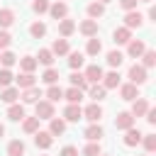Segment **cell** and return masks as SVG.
<instances>
[{"label":"cell","instance_id":"6da1fadb","mask_svg":"<svg viewBox=\"0 0 156 156\" xmlns=\"http://www.w3.org/2000/svg\"><path fill=\"white\" fill-rule=\"evenodd\" d=\"M127 78H129V83H134V85H141V83H146V68L141 66V63H134L132 68H129V73H127Z\"/></svg>","mask_w":156,"mask_h":156},{"label":"cell","instance_id":"7a4b0ae2","mask_svg":"<svg viewBox=\"0 0 156 156\" xmlns=\"http://www.w3.org/2000/svg\"><path fill=\"white\" fill-rule=\"evenodd\" d=\"M34 110H37L34 117H39V119H51L54 117V102H49V100H37Z\"/></svg>","mask_w":156,"mask_h":156},{"label":"cell","instance_id":"3957f363","mask_svg":"<svg viewBox=\"0 0 156 156\" xmlns=\"http://www.w3.org/2000/svg\"><path fill=\"white\" fill-rule=\"evenodd\" d=\"M141 24H144V15H141V12L129 10V12L124 15V27H127V29H139Z\"/></svg>","mask_w":156,"mask_h":156},{"label":"cell","instance_id":"277c9868","mask_svg":"<svg viewBox=\"0 0 156 156\" xmlns=\"http://www.w3.org/2000/svg\"><path fill=\"white\" fill-rule=\"evenodd\" d=\"M83 117L88 119V122H93V124H98L100 122V117H102V107L98 105V102H90L85 110H83Z\"/></svg>","mask_w":156,"mask_h":156},{"label":"cell","instance_id":"5b68a950","mask_svg":"<svg viewBox=\"0 0 156 156\" xmlns=\"http://www.w3.org/2000/svg\"><path fill=\"white\" fill-rule=\"evenodd\" d=\"M119 95H122V100H136L139 98V85H134V83H124V85H119Z\"/></svg>","mask_w":156,"mask_h":156},{"label":"cell","instance_id":"8992f818","mask_svg":"<svg viewBox=\"0 0 156 156\" xmlns=\"http://www.w3.org/2000/svg\"><path fill=\"white\" fill-rule=\"evenodd\" d=\"M132 102H134V105H132V112H129L132 117H144V115H146V110L151 107L146 98H136V100H132Z\"/></svg>","mask_w":156,"mask_h":156},{"label":"cell","instance_id":"52a82bcc","mask_svg":"<svg viewBox=\"0 0 156 156\" xmlns=\"http://www.w3.org/2000/svg\"><path fill=\"white\" fill-rule=\"evenodd\" d=\"M78 119H83L80 105H66V110H63V122H78Z\"/></svg>","mask_w":156,"mask_h":156},{"label":"cell","instance_id":"ba28073f","mask_svg":"<svg viewBox=\"0 0 156 156\" xmlns=\"http://www.w3.org/2000/svg\"><path fill=\"white\" fill-rule=\"evenodd\" d=\"M115 127H117V129H122V132H127V129H132V127H134V117H132L129 112H119V115L115 117Z\"/></svg>","mask_w":156,"mask_h":156},{"label":"cell","instance_id":"9c48e42d","mask_svg":"<svg viewBox=\"0 0 156 156\" xmlns=\"http://www.w3.org/2000/svg\"><path fill=\"white\" fill-rule=\"evenodd\" d=\"M144 51H146V44H144L141 39H132V41L127 44V54H129L132 58H139Z\"/></svg>","mask_w":156,"mask_h":156},{"label":"cell","instance_id":"30bf717a","mask_svg":"<svg viewBox=\"0 0 156 156\" xmlns=\"http://www.w3.org/2000/svg\"><path fill=\"white\" fill-rule=\"evenodd\" d=\"M83 76H85V80H88V83H98V80H102V68H100L98 63H90V66L85 68V73H83Z\"/></svg>","mask_w":156,"mask_h":156},{"label":"cell","instance_id":"8fae6325","mask_svg":"<svg viewBox=\"0 0 156 156\" xmlns=\"http://www.w3.org/2000/svg\"><path fill=\"white\" fill-rule=\"evenodd\" d=\"M102 88H105V90H112V88H119V73H117V71H110V73H102Z\"/></svg>","mask_w":156,"mask_h":156},{"label":"cell","instance_id":"7c38bea8","mask_svg":"<svg viewBox=\"0 0 156 156\" xmlns=\"http://www.w3.org/2000/svg\"><path fill=\"white\" fill-rule=\"evenodd\" d=\"M34 144H37L39 149H51L54 136H51L49 132H34Z\"/></svg>","mask_w":156,"mask_h":156},{"label":"cell","instance_id":"4fadbf2b","mask_svg":"<svg viewBox=\"0 0 156 156\" xmlns=\"http://www.w3.org/2000/svg\"><path fill=\"white\" fill-rule=\"evenodd\" d=\"M49 12H51V17H54V20H58V22H61V20L68 15V5H66V2H54V5H49Z\"/></svg>","mask_w":156,"mask_h":156},{"label":"cell","instance_id":"5bb4252c","mask_svg":"<svg viewBox=\"0 0 156 156\" xmlns=\"http://www.w3.org/2000/svg\"><path fill=\"white\" fill-rule=\"evenodd\" d=\"M78 29H80V34H85V37L90 39V37L98 34V20H83Z\"/></svg>","mask_w":156,"mask_h":156},{"label":"cell","instance_id":"9a60e30c","mask_svg":"<svg viewBox=\"0 0 156 156\" xmlns=\"http://www.w3.org/2000/svg\"><path fill=\"white\" fill-rule=\"evenodd\" d=\"M141 136H144V134H141L139 129H134V127H132V129H127V132H124V139H122V141H124V146H136V144L141 141Z\"/></svg>","mask_w":156,"mask_h":156},{"label":"cell","instance_id":"2e32d148","mask_svg":"<svg viewBox=\"0 0 156 156\" xmlns=\"http://www.w3.org/2000/svg\"><path fill=\"white\" fill-rule=\"evenodd\" d=\"M73 32H76V22H73V20H68V17H63V20L58 22V34L66 39V37H71Z\"/></svg>","mask_w":156,"mask_h":156},{"label":"cell","instance_id":"e0dca14e","mask_svg":"<svg viewBox=\"0 0 156 156\" xmlns=\"http://www.w3.org/2000/svg\"><path fill=\"white\" fill-rule=\"evenodd\" d=\"M112 39H115V44H129V41H132V29L119 27V29H115Z\"/></svg>","mask_w":156,"mask_h":156},{"label":"cell","instance_id":"ac0fdd59","mask_svg":"<svg viewBox=\"0 0 156 156\" xmlns=\"http://www.w3.org/2000/svg\"><path fill=\"white\" fill-rule=\"evenodd\" d=\"M15 80H17V85H20L22 90H27V88H34V85H37V78H34V73H20Z\"/></svg>","mask_w":156,"mask_h":156},{"label":"cell","instance_id":"d6986e66","mask_svg":"<svg viewBox=\"0 0 156 156\" xmlns=\"http://www.w3.org/2000/svg\"><path fill=\"white\" fill-rule=\"evenodd\" d=\"M20 98H22V100H24L27 105H34V102H37V100L41 98V90H39L37 85H34V88H27V90H22V95H20Z\"/></svg>","mask_w":156,"mask_h":156},{"label":"cell","instance_id":"ffe728a7","mask_svg":"<svg viewBox=\"0 0 156 156\" xmlns=\"http://www.w3.org/2000/svg\"><path fill=\"white\" fill-rule=\"evenodd\" d=\"M102 134H105V132H102V127H100V124H90V127L83 132V136H85L88 141H100V139H102Z\"/></svg>","mask_w":156,"mask_h":156},{"label":"cell","instance_id":"44dd1931","mask_svg":"<svg viewBox=\"0 0 156 156\" xmlns=\"http://www.w3.org/2000/svg\"><path fill=\"white\" fill-rule=\"evenodd\" d=\"M63 98L68 100V105H78L80 100H83V90H78V88H68V90H63Z\"/></svg>","mask_w":156,"mask_h":156},{"label":"cell","instance_id":"7402d4cb","mask_svg":"<svg viewBox=\"0 0 156 156\" xmlns=\"http://www.w3.org/2000/svg\"><path fill=\"white\" fill-rule=\"evenodd\" d=\"M7 119H12V122L24 119V107H22V105H17V102H12V105L7 107Z\"/></svg>","mask_w":156,"mask_h":156},{"label":"cell","instance_id":"603a6c76","mask_svg":"<svg viewBox=\"0 0 156 156\" xmlns=\"http://www.w3.org/2000/svg\"><path fill=\"white\" fill-rule=\"evenodd\" d=\"M63 132H66V122L51 117V119H49V134H51V136H58V134H63Z\"/></svg>","mask_w":156,"mask_h":156},{"label":"cell","instance_id":"cb8c5ba5","mask_svg":"<svg viewBox=\"0 0 156 156\" xmlns=\"http://www.w3.org/2000/svg\"><path fill=\"white\" fill-rule=\"evenodd\" d=\"M7 156H24V141L22 139H12L7 144Z\"/></svg>","mask_w":156,"mask_h":156},{"label":"cell","instance_id":"d4e9b609","mask_svg":"<svg viewBox=\"0 0 156 156\" xmlns=\"http://www.w3.org/2000/svg\"><path fill=\"white\" fill-rule=\"evenodd\" d=\"M51 54H56V56H63V54H68L71 51V46H68V41L66 39H56L54 44H51V49H49Z\"/></svg>","mask_w":156,"mask_h":156},{"label":"cell","instance_id":"484cf974","mask_svg":"<svg viewBox=\"0 0 156 156\" xmlns=\"http://www.w3.org/2000/svg\"><path fill=\"white\" fill-rule=\"evenodd\" d=\"M37 66H39V63H37L34 56H22V58H20V68H22V73H34Z\"/></svg>","mask_w":156,"mask_h":156},{"label":"cell","instance_id":"4316f807","mask_svg":"<svg viewBox=\"0 0 156 156\" xmlns=\"http://www.w3.org/2000/svg\"><path fill=\"white\" fill-rule=\"evenodd\" d=\"M68 80H71V85H73V88H78V90H85V88H88V85H90V83H88V80H85V76H83V73H80V71H78V73H76V71H73V73H71V78H68Z\"/></svg>","mask_w":156,"mask_h":156},{"label":"cell","instance_id":"83f0119b","mask_svg":"<svg viewBox=\"0 0 156 156\" xmlns=\"http://www.w3.org/2000/svg\"><path fill=\"white\" fill-rule=\"evenodd\" d=\"M39 117H24L22 119V129L27 132V134H34V132H39Z\"/></svg>","mask_w":156,"mask_h":156},{"label":"cell","instance_id":"f1b7e54d","mask_svg":"<svg viewBox=\"0 0 156 156\" xmlns=\"http://www.w3.org/2000/svg\"><path fill=\"white\" fill-rule=\"evenodd\" d=\"M12 22H15V12L10 7H2L0 10V29H7Z\"/></svg>","mask_w":156,"mask_h":156},{"label":"cell","instance_id":"f546056e","mask_svg":"<svg viewBox=\"0 0 156 156\" xmlns=\"http://www.w3.org/2000/svg\"><path fill=\"white\" fill-rule=\"evenodd\" d=\"M85 63V56L80 54V51H68V66L76 71V68H80Z\"/></svg>","mask_w":156,"mask_h":156},{"label":"cell","instance_id":"4dcf8cb0","mask_svg":"<svg viewBox=\"0 0 156 156\" xmlns=\"http://www.w3.org/2000/svg\"><path fill=\"white\" fill-rule=\"evenodd\" d=\"M102 51V44H100V39L98 37H90L88 39V46H85V54H90V56H98Z\"/></svg>","mask_w":156,"mask_h":156},{"label":"cell","instance_id":"1f68e13d","mask_svg":"<svg viewBox=\"0 0 156 156\" xmlns=\"http://www.w3.org/2000/svg\"><path fill=\"white\" fill-rule=\"evenodd\" d=\"M34 58H37V63H44L46 68H51V63H54V54H51L49 49H41V51H39Z\"/></svg>","mask_w":156,"mask_h":156},{"label":"cell","instance_id":"d6a6232c","mask_svg":"<svg viewBox=\"0 0 156 156\" xmlns=\"http://www.w3.org/2000/svg\"><path fill=\"white\" fill-rule=\"evenodd\" d=\"M88 90H90V98H93V102H100V100H105V95H107V90H105L102 85H98V83H93Z\"/></svg>","mask_w":156,"mask_h":156},{"label":"cell","instance_id":"836d02e7","mask_svg":"<svg viewBox=\"0 0 156 156\" xmlns=\"http://www.w3.org/2000/svg\"><path fill=\"white\" fill-rule=\"evenodd\" d=\"M17 98H20V90H17V88H5V90L0 93V100L7 102V105H12Z\"/></svg>","mask_w":156,"mask_h":156},{"label":"cell","instance_id":"e575fe53","mask_svg":"<svg viewBox=\"0 0 156 156\" xmlns=\"http://www.w3.org/2000/svg\"><path fill=\"white\" fill-rule=\"evenodd\" d=\"M139 58H141V66H144V68H151V66H156V51H151V49H146V51H144Z\"/></svg>","mask_w":156,"mask_h":156},{"label":"cell","instance_id":"d590c367","mask_svg":"<svg viewBox=\"0 0 156 156\" xmlns=\"http://www.w3.org/2000/svg\"><path fill=\"white\" fill-rule=\"evenodd\" d=\"M88 15H90V20L102 17V15H105V5H100V2H90V5H88Z\"/></svg>","mask_w":156,"mask_h":156},{"label":"cell","instance_id":"8d00e7d4","mask_svg":"<svg viewBox=\"0 0 156 156\" xmlns=\"http://www.w3.org/2000/svg\"><path fill=\"white\" fill-rule=\"evenodd\" d=\"M122 61H124V54H122V51H110V54H107V63H110L112 68H119Z\"/></svg>","mask_w":156,"mask_h":156},{"label":"cell","instance_id":"74e56055","mask_svg":"<svg viewBox=\"0 0 156 156\" xmlns=\"http://www.w3.org/2000/svg\"><path fill=\"white\" fill-rule=\"evenodd\" d=\"M29 34H32L34 39H41V37L46 34V24H44V22H34V24L29 27Z\"/></svg>","mask_w":156,"mask_h":156},{"label":"cell","instance_id":"f35d334b","mask_svg":"<svg viewBox=\"0 0 156 156\" xmlns=\"http://www.w3.org/2000/svg\"><path fill=\"white\" fill-rule=\"evenodd\" d=\"M41 80H44L46 85H56V80H58V71H56V68H46L44 76H41Z\"/></svg>","mask_w":156,"mask_h":156},{"label":"cell","instance_id":"ab89813d","mask_svg":"<svg viewBox=\"0 0 156 156\" xmlns=\"http://www.w3.org/2000/svg\"><path fill=\"white\" fill-rule=\"evenodd\" d=\"M12 80H15L12 71H10V68H0V88H10Z\"/></svg>","mask_w":156,"mask_h":156},{"label":"cell","instance_id":"60d3db41","mask_svg":"<svg viewBox=\"0 0 156 156\" xmlns=\"http://www.w3.org/2000/svg\"><path fill=\"white\" fill-rule=\"evenodd\" d=\"M46 98H49V102H56V100H61V98H63V90H61L58 85H49Z\"/></svg>","mask_w":156,"mask_h":156},{"label":"cell","instance_id":"b9f144b4","mask_svg":"<svg viewBox=\"0 0 156 156\" xmlns=\"http://www.w3.org/2000/svg\"><path fill=\"white\" fill-rule=\"evenodd\" d=\"M15 61H17V56H15L12 51H7V49H5V51L0 54V63H2L5 68H10V66H15Z\"/></svg>","mask_w":156,"mask_h":156},{"label":"cell","instance_id":"7bdbcfd3","mask_svg":"<svg viewBox=\"0 0 156 156\" xmlns=\"http://www.w3.org/2000/svg\"><path fill=\"white\" fill-rule=\"evenodd\" d=\"M141 141H144V149L151 154V151H156V134H144L141 136Z\"/></svg>","mask_w":156,"mask_h":156},{"label":"cell","instance_id":"ee69618b","mask_svg":"<svg viewBox=\"0 0 156 156\" xmlns=\"http://www.w3.org/2000/svg\"><path fill=\"white\" fill-rule=\"evenodd\" d=\"M102 151H100V144L98 141H90L85 149H83V156H100Z\"/></svg>","mask_w":156,"mask_h":156},{"label":"cell","instance_id":"f6af8a7d","mask_svg":"<svg viewBox=\"0 0 156 156\" xmlns=\"http://www.w3.org/2000/svg\"><path fill=\"white\" fill-rule=\"evenodd\" d=\"M32 10L39 12V15H41V12H49V0H34V2H32Z\"/></svg>","mask_w":156,"mask_h":156},{"label":"cell","instance_id":"bcb514c9","mask_svg":"<svg viewBox=\"0 0 156 156\" xmlns=\"http://www.w3.org/2000/svg\"><path fill=\"white\" fill-rule=\"evenodd\" d=\"M10 41H12V37H10V32H5V29H0V49L5 51L7 46H10Z\"/></svg>","mask_w":156,"mask_h":156},{"label":"cell","instance_id":"7dc6e473","mask_svg":"<svg viewBox=\"0 0 156 156\" xmlns=\"http://www.w3.org/2000/svg\"><path fill=\"white\" fill-rule=\"evenodd\" d=\"M136 2H139V0H119V5H122L127 12H129V10H136Z\"/></svg>","mask_w":156,"mask_h":156},{"label":"cell","instance_id":"c3c4849f","mask_svg":"<svg viewBox=\"0 0 156 156\" xmlns=\"http://www.w3.org/2000/svg\"><path fill=\"white\" fill-rule=\"evenodd\" d=\"M58 156H78V149H76V146H63Z\"/></svg>","mask_w":156,"mask_h":156},{"label":"cell","instance_id":"681fc988","mask_svg":"<svg viewBox=\"0 0 156 156\" xmlns=\"http://www.w3.org/2000/svg\"><path fill=\"white\" fill-rule=\"evenodd\" d=\"M146 122H149V124H156V110H154V107L146 110Z\"/></svg>","mask_w":156,"mask_h":156},{"label":"cell","instance_id":"f907efd6","mask_svg":"<svg viewBox=\"0 0 156 156\" xmlns=\"http://www.w3.org/2000/svg\"><path fill=\"white\" fill-rule=\"evenodd\" d=\"M98 2H100V5H107V2H110V0H98Z\"/></svg>","mask_w":156,"mask_h":156},{"label":"cell","instance_id":"816d5d0a","mask_svg":"<svg viewBox=\"0 0 156 156\" xmlns=\"http://www.w3.org/2000/svg\"><path fill=\"white\" fill-rule=\"evenodd\" d=\"M2 134H5V127H2V124H0V136H2Z\"/></svg>","mask_w":156,"mask_h":156},{"label":"cell","instance_id":"f5cc1de1","mask_svg":"<svg viewBox=\"0 0 156 156\" xmlns=\"http://www.w3.org/2000/svg\"><path fill=\"white\" fill-rule=\"evenodd\" d=\"M139 2H151V0H139Z\"/></svg>","mask_w":156,"mask_h":156},{"label":"cell","instance_id":"db71d44e","mask_svg":"<svg viewBox=\"0 0 156 156\" xmlns=\"http://www.w3.org/2000/svg\"><path fill=\"white\" fill-rule=\"evenodd\" d=\"M100 156H107V154H100Z\"/></svg>","mask_w":156,"mask_h":156}]
</instances>
